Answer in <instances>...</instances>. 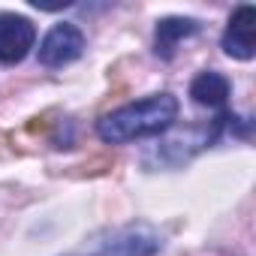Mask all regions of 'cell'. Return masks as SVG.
<instances>
[{
	"mask_svg": "<svg viewBox=\"0 0 256 256\" xmlns=\"http://www.w3.org/2000/svg\"><path fill=\"white\" fill-rule=\"evenodd\" d=\"M178 118V100L172 94H154L148 100L130 102L100 118L96 136L108 145H124L145 136H160Z\"/></svg>",
	"mask_w": 256,
	"mask_h": 256,
	"instance_id": "1",
	"label": "cell"
},
{
	"mask_svg": "<svg viewBox=\"0 0 256 256\" xmlns=\"http://www.w3.org/2000/svg\"><path fill=\"white\" fill-rule=\"evenodd\" d=\"M84 52V36L76 24H54L46 40L40 42V64L48 66V70H58V66H66L72 64L78 54Z\"/></svg>",
	"mask_w": 256,
	"mask_h": 256,
	"instance_id": "2",
	"label": "cell"
},
{
	"mask_svg": "<svg viewBox=\"0 0 256 256\" xmlns=\"http://www.w3.org/2000/svg\"><path fill=\"white\" fill-rule=\"evenodd\" d=\"M36 42V28L30 18L16 12H0V60L18 64Z\"/></svg>",
	"mask_w": 256,
	"mask_h": 256,
	"instance_id": "3",
	"label": "cell"
},
{
	"mask_svg": "<svg viewBox=\"0 0 256 256\" xmlns=\"http://www.w3.org/2000/svg\"><path fill=\"white\" fill-rule=\"evenodd\" d=\"M160 247L163 241L151 226H126L102 241L96 256H154Z\"/></svg>",
	"mask_w": 256,
	"mask_h": 256,
	"instance_id": "4",
	"label": "cell"
},
{
	"mask_svg": "<svg viewBox=\"0 0 256 256\" xmlns=\"http://www.w3.org/2000/svg\"><path fill=\"white\" fill-rule=\"evenodd\" d=\"M253 24H256V12L253 6H238L229 18V28L223 34V52L229 58H238V60H250L253 58Z\"/></svg>",
	"mask_w": 256,
	"mask_h": 256,
	"instance_id": "5",
	"label": "cell"
},
{
	"mask_svg": "<svg viewBox=\"0 0 256 256\" xmlns=\"http://www.w3.org/2000/svg\"><path fill=\"white\" fill-rule=\"evenodd\" d=\"M199 22L196 18H163V22H157V36H154V52L160 54V58H172L175 54V48H178V42L181 40H187V36H196L199 34Z\"/></svg>",
	"mask_w": 256,
	"mask_h": 256,
	"instance_id": "6",
	"label": "cell"
},
{
	"mask_svg": "<svg viewBox=\"0 0 256 256\" xmlns=\"http://www.w3.org/2000/svg\"><path fill=\"white\" fill-rule=\"evenodd\" d=\"M190 96L199 102V106H208V108H223L226 100H229V78L220 76V72H202L193 78L190 84Z\"/></svg>",
	"mask_w": 256,
	"mask_h": 256,
	"instance_id": "7",
	"label": "cell"
}]
</instances>
